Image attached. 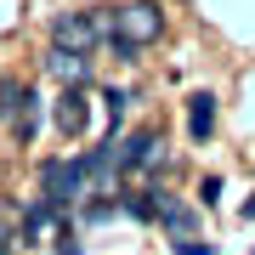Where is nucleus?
Masks as SVG:
<instances>
[{
	"label": "nucleus",
	"instance_id": "7",
	"mask_svg": "<svg viewBox=\"0 0 255 255\" xmlns=\"http://www.w3.org/2000/svg\"><path fill=\"white\" fill-rule=\"evenodd\" d=\"M187 136L193 142H210V136H216V97H193L187 102Z\"/></svg>",
	"mask_w": 255,
	"mask_h": 255
},
{
	"label": "nucleus",
	"instance_id": "3",
	"mask_svg": "<svg viewBox=\"0 0 255 255\" xmlns=\"http://www.w3.org/2000/svg\"><path fill=\"white\" fill-rule=\"evenodd\" d=\"M91 182V159H46V170H40V199L46 204H74Z\"/></svg>",
	"mask_w": 255,
	"mask_h": 255
},
{
	"label": "nucleus",
	"instance_id": "12",
	"mask_svg": "<svg viewBox=\"0 0 255 255\" xmlns=\"http://www.w3.org/2000/svg\"><path fill=\"white\" fill-rule=\"evenodd\" d=\"M17 91H23V85L0 74V119H11V108H17Z\"/></svg>",
	"mask_w": 255,
	"mask_h": 255
},
{
	"label": "nucleus",
	"instance_id": "14",
	"mask_svg": "<svg viewBox=\"0 0 255 255\" xmlns=\"http://www.w3.org/2000/svg\"><path fill=\"white\" fill-rule=\"evenodd\" d=\"M176 255H216V244H199V238H176Z\"/></svg>",
	"mask_w": 255,
	"mask_h": 255
},
{
	"label": "nucleus",
	"instance_id": "13",
	"mask_svg": "<svg viewBox=\"0 0 255 255\" xmlns=\"http://www.w3.org/2000/svg\"><path fill=\"white\" fill-rule=\"evenodd\" d=\"M11 244H23V227H17L11 216H0V255H6Z\"/></svg>",
	"mask_w": 255,
	"mask_h": 255
},
{
	"label": "nucleus",
	"instance_id": "4",
	"mask_svg": "<svg viewBox=\"0 0 255 255\" xmlns=\"http://www.w3.org/2000/svg\"><path fill=\"white\" fill-rule=\"evenodd\" d=\"M28 244H57V238H68L63 233V204H46V199H34L28 204V216L17 221Z\"/></svg>",
	"mask_w": 255,
	"mask_h": 255
},
{
	"label": "nucleus",
	"instance_id": "9",
	"mask_svg": "<svg viewBox=\"0 0 255 255\" xmlns=\"http://www.w3.org/2000/svg\"><path fill=\"white\" fill-rule=\"evenodd\" d=\"M159 221L170 227V244H176V238H193V227H199V216H193L187 204H176V199H164V204H159Z\"/></svg>",
	"mask_w": 255,
	"mask_h": 255
},
{
	"label": "nucleus",
	"instance_id": "5",
	"mask_svg": "<svg viewBox=\"0 0 255 255\" xmlns=\"http://www.w3.org/2000/svg\"><path fill=\"white\" fill-rule=\"evenodd\" d=\"M51 125L63 130V136H85V125H91V97H85V85H74V91H63V97H57Z\"/></svg>",
	"mask_w": 255,
	"mask_h": 255
},
{
	"label": "nucleus",
	"instance_id": "1",
	"mask_svg": "<svg viewBox=\"0 0 255 255\" xmlns=\"http://www.w3.org/2000/svg\"><path fill=\"white\" fill-rule=\"evenodd\" d=\"M164 28L170 23H164L159 0H119V6H108V46L119 63H136L147 46H159Z\"/></svg>",
	"mask_w": 255,
	"mask_h": 255
},
{
	"label": "nucleus",
	"instance_id": "16",
	"mask_svg": "<svg viewBox=\"0 0 255 255\" xmlns=\"http://www.w3.org/2000/svg\"><path fill=\"white\" fill-rule=\"evenodd\" d=\"M57 255H80V244H63V250H57Z\"/></svg>",
	"mask_w": 255,
	"mask_h": 255
},
{
	"label": "nucleus",
	"instance_id": "15",
	"mask_svg": "<svg viewBox=\"0 0 255 255\" xmlns=\"http://www.w3.org/2000/svg\"><path fill=\"white\" fill-rule=\"evenodd\" d=\"M108 216H114V204H108V199H97L91 210H85V221H108Z\"/></svg>",
	"mask_w": 255,
	"mask_h": 255
},
{
	"label": "nucleus",
	"instance_id": "6",
	"mask_svg": "<svg viewBox=\"0 0 255 255\" xmlns=\"http://www.w3.org/2000/svg\"><path fill=\"white\" fill-rule=\"evenodd\" d=\"M46 68H51V80H63V91H74V85H91V57H85V51H63V46H51Z\"/></svg>",
	"mask_w": 255,
	"mask_h": 255
},
{
	"label": "nucleus",
	"instance_id": "2",
	"mask_svg": "<svg viewBox=\"0 0 255 255\" xmlns=\"http://www.w3.org/2000/svg\"><path fill=\"white\" fill-rule=\"evenodd\" d=\"M51 46L97 57L108 46V11H57L51 17Z\"/></svg>",
	"mask_w": 255,
	"mask_h": 255
},
{
	"label": "nucleus",
	"instance_id": "8",
	"mask_svg": "<svg viewBox=\"0 0 255 255\" xmlns=\"http://www.w3.org/2000/svg\"><path fill=\"white\" fill-rule=\"evenodd\" d=\"M6 125H11V136H17V142H34V125H40V97H34V91H17V108H11V119H6Z\"/></svg>",
	"mask_w": 255,
	"mask_h": 255
},
{
	"label": "nucleus",
	"instance_id": "11",
	"mask_svg": "<svg viewBox=\"0 0 255 255\" xmlns=\"http://www.w3.org/2000/svg\"><path fill=\"white\" fill-rule=\"evenodd\" d=\"M125 102H130V91H119V85H108V91H102V108H108V125H119V119H125Z\"/></svg>",
	"mask_w": 255,
	"mask_h": 255
},
{
	"label": "nucleus",
	"instance_id": "10",
	"mask_svg": "<svg viewBox=\"0 0 255 255\" xmlns=\"http://www.w3.org/2000/svg\"><path fill=\"white\" fill-rule=\"evenodd\" d=\"M159 204H164V193H159V187H142V193L125 199V216H130V221H159Z\"/></svg>",
	"mask_w": 255,
	"mask_h": 255
}]
</instances>
